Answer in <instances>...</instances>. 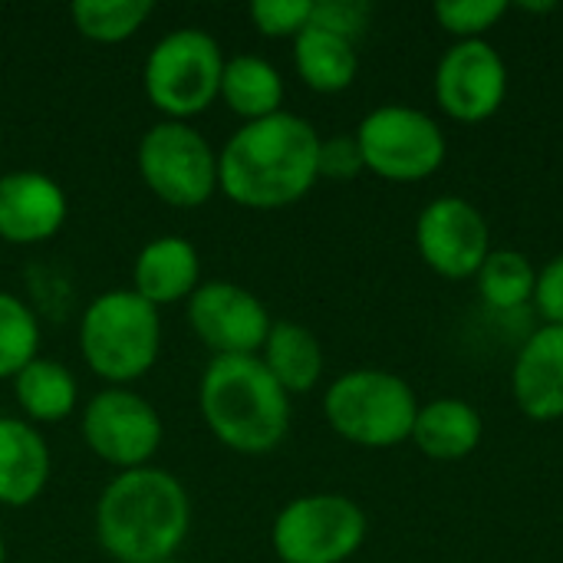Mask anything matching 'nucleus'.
Returning a JSON list of instances; mask_svg holds the SVG:
<instances>
[{
    "mask_svg": "<svg viewBox=\"0 0 563 563\" xmlns=\"http://www.w3.org/2000/svg\"><path fill=\"white\" fill-rule=\"evenodd\" d=\"M320 132L297 112L244 122L218 148V191L251 211L300 201L320 178Z\"/></svg>",
    "mask_w": 563,
    "mask_h": 563,
    "instance_id": "1",
    "label": "nucleus"
},
{
    "mask_svg": "<svg viewBox=\"0 0 563 563\" xmlns=\"http://www.w3.org/2000/svg\"><path fill=\"white\" fill-rule=\"evenodd\" d=\"M92 531L109 561H172L191 531V498L165 468L145 465L119 472L96 498Z\"/></svg>",
    "mask_w": 563,
    "mask_h": 563,
    "instance_id": "2",
    "label": "nucleus"
},
{
    "mask_svg": "<svg viewBox=\"0 0 563 563\" xmlns=\"http://www.w3.org/2000/svg\"><path fill=\"white\" fill-rule=\"evenodd\" d=\"M205 429L238 455H271L290 432V396L261 356H214L198 383Z\"/></svg>",
    "mask_w": 563,
    "mask_h": 563,
    "instance_id": "3",
    "label": "nucleus"
},
{
    "mask_svg": "<svg viewBox=\"0 0 563 563\" xmlns=\"http://www.w3.org/2000/svg\"><path fill=\"white\" fill-rule=\"evenodd\" d=\"M162 353V317L132 287L92 297L79 317V356L106 386H129L152 373Z\"/></svg>",
    "mask_w": 563,
    "mask_h": 563,
    "instance_id": "4",
    "label": "nucleus"
},
{
    "mask_svg": "<svg viewBox=\"0 0 563 563\" xmlns=\"http://www.w3.org/2000/svg\"><path fill=\"white\" fill-rule=\"evenodd\" d=\"M416 389L389 369L363 366L336 376L323 393L327 426L356 449H396L412 439Z\"/></svg>",
    "mask_w": 563,
    "mask_h": 563,
    "instance_id": "5",
    "label": "nucleus"
},
{
    "mask_svg": "<svg viewBox=\"0 0 563 563\" xmlns=\"http://www.w3.org/2000/svg\"><path fill=\"white\" fill-rule=\"evenodd\" d=\"M221 43L198 26L165 33L145 56L142 86L148 102L172 122H191L221 92Z\"/></svg>",
    "mask_w": 563,
    "mask_h": 563,
    "instance_id": "6",
    "label": "nucleus"
},
{
    "mask_svg": "<svg viewBox=\"0 0 563 563\" xmlns=\"http://www.w3.org/2000/svg\"><path fill=\"white\" fill-rule=\"evenodd\" d=\"M366 511L336 492H313L287 501L271 525V548L280 563H346L360 554Z\"/></svg>",
    "mask_w": 563,
    "mask_h": 563,
    "instance_id": "7",
    "label": "nucleus"
},
{
    "mask_svg": "<svg viewBox=\"0 0 563 563\" xmlns=\"http://www.w3.org/2000/svg\"><path fill=\"white\" fill-rule=\"evenodd\" d=\"M353 135L366 172L396 185L426 181L445 165L449 155L445 132L435 115L402 102L376 106L363 115Z\"/></svg>",
    "mask_w": 563,
    "mask_h": 563,
    "instance_id": "8",
    "label": "nucleus"
},
{
    "mask_svg": "<svg viewBox=\"0 0 563 563\" xmlns=\"http://www.w3.org/2000/svg\"><path fill=\"white\" fill-rule=\"evenodd\" d=\"M145 188L172 208H201L218 191V148L191 125L162 119L135 148Z\"/></svg>",
    "mask_w": 563,
    "mask_h": 563,
    "instance_id": "9",
    "label": "nucleus"
},
{
    "mask_svg": "<svg viewBox=\"0 0 563 563\" xmlns=\"http://www.w3.org/2000/svg\"><path fill=\"white\" fill-rule=\"evenodd\" d=\"M79 432L99 462L115 472H132L152 465L165 439V422L145 396L129 386H106L86 399Z\"/></svg>",
    "mask_w": 563,
    "mask_h": 563,
    "instance_id": "10",
    "label": "nucleus"
},
{
    "mask_svg": "<svg viewBox=\"0 0 563 563\" xmlns=\"http://www.w3.org/2000/svg\"><path fill=\"white\" fill-rule=\"evenodd\" d=\"M188 327L214 356H257L274 327L264 300L234 280H205L185 303Z\"/></svg>",
    "mask_w": 563,
    "mask_h": 563,
    "instance_id": "11",
    "label": "nucleus"
},
{
    "mask_svg": "<svg viewBox=\"0 0 563 563\" xmlns=\"http://www.w3.org/2000/svg\"><path fill=\"white\" fill-rule=\"evenodd\" d=\"M416 247L422 264L445 280H468L488 261L492 228L488 218L459 195L432 198L416 221Z\"/></svg>",
    "mask_w": 563,
    "mask_h": 563,
    "instance_id": "12",
    "label": "nucleus"
},
{
    "mask_svg": "<svg viewBox=\"0 0 563 563\" xmlns=\"http://www.w3.org/2000/svg\"><path fill=\"white\" fill-rule=\"evenodd\" d=\"M435 102L439 109L465 125H478L508 99V66L488 40L452 43L435 66Z\"/></svg>",
    "mask_w": 563,
    "mask_h": 563,
    "instance_id": "13",
    "label": "nucleus"
},
{
    "mask_svg": "<svg viewBox=\"0 0 563 563\" xmlns=\"http://www.w3.org/2000/svg\"><path fill=\"white\" fill-rule=\"evenodd\" d=\"M69 214L63 185L33 168L0 175V241L13 247L46 244L59 234Z\"/></svg>",
    "mask_w": 563,
    "mask_h": 563,
    "instance_id": "14",
    "label": "nucleus"
},
{
    "mask_svg": "<svg viewBox=\"0 0 563 563\" xmlns=\"http://www.w3.org/2000/svg\"><path fill=\"white\" fill-rule=\"evenodd\" d=\"M511 396L531 422L563 419V327L541 323L518 350Z\"/></svg>",
    "mask_w": 563,
    "mask_h": 563,
    "instance_id": "15",
    "label": "nucleus"
},
{
    "mask_svg": "<svg viewBox=\"0 0 563 563\" xmlns=\"http://www.w3.org/2000/svg\"><path fill=\"white\" fill-rule=\"evenodd\" d=\"M53 475V452L43 432L23 416H0V505H33Z\"/></svg>",
    "mask_w": 563,
    "mask_h": 563,
    "instance_id": "16",
    "label": "nucleus"
},
{
    "mask_svg": "<svg viewBox=\"0 0 563 563\" xmlns=\"http://www.w3.org/2000/svg\"><path fill=\"white\" fill-rule=\"evenodd\" d=\"M201 284V257L191 241L178 234L152 238L132 264V290L155 310L188 303Z\"/></svg>",
    "mask_w": 563,
    "mask_h": 563,
    "instance_id": "17",
    "label": "nucleus"
},
{
    "mask_svg": "<svg viewBox=\"0 0 563 563\" xmlns=\"http://www.w3.org/2000/svg\"><path fill=\"white\" fill-rule=\"evenodd\" d=\"M482 412L459 396H442L432 402H419L409 442L432 462H462L482 445Z\"/></svg>",
    "mask_w": 563,
    "mask_h": 563,
    "instance_id": "18",
    "label": "nucleus"
},
{
    "mask_svg": "<svg viewBox=\"0 0 563 563\" xmlns=\"http://www.w3.org/2000/svg\"><path fill=\"white\" fill-rule=\"evenodd\" d=\"M257 356L287 396H303L317 389L327 366L317 333L294 320H274Z\"/></svg>",
    "mask_w": 563,
    "mask_h": 563,
    "instance_id": "19",
    "label": "nucleus"
},
{
    "mask_svg": "<svg viewBox=\"0 0 563 563\" xmlns=\"http://www.w3.org/2000/svg\"><path fill=\"white\" fill-rule=\"evenodd\" d=\"M218 99L244 122L277 115L284 112V76L271 59L257 53L228 56Z\"/></svg>",
    "mask_w": 563,
    "mask_h": 563,
    "instance_id": "20",
    "label": "nucleus"
},
{
    "mask_svg": "<svg viewBox=\"0 0 563 563\" xmlns=\"http://www.w3.org/2000/svg\"><path fill=\"white\" fill-rule=\"evenodd\" d=\"M10 383L23 419L33 426H56L69 419L79 406V383L73 369L59 360L36 356Z\"/></svg>",
    "mask_w": 563,
    "mask_h": 563,
    "instance_id": "21",
    "label": "nucleus"
},
{
    "mask_svg": "<svg viewBox=\"0 0 563 563\" xmlns=\"http://www.w3.org/2000/svg\"><path fill=\"white\" fill-rule=\"evenodd\" d=\"M294 69L307 89L333 96L356 82L360 53H356V43L310 23L294 40Z\"/></svg>",
    "mask_w": 563,
    "mask_h": 563,
    "instance_id": "22",
    "label": "nucleus"
},
{
    "mask_svg": "<svg viewBox=\"0 0 563 563\" xmlns=\"http://www.w3.org/2000/svg\"><path fill=\"white\" fill-rule=\"evenodd\" d=\"M478 297L488 310L495 313H515L531 307L534 287H538V267L528 254L521 251H492L488 261L475 274Z\"/></svg>",
    "mask_w": 563,
    "mask_h": 563,
    "instance_id": "23",
    "label": "nucleus"
},
{
    "mask_svg": "<svg viewBox=\"0 0 563 563\" xmlns=\"http://www.w3.org/2000/svg\"><path fill=\"white\" fill-rule=\"evenodd\" d=\"M152 10L148 0H76L69 20L76 33L92 43H122L145 26Z\"/></svg>",
    "mask_w": 563,
    "mask_h": 563,
    "instance_id": "24",
    "label": "nucleus"
},
{
    "mask_svg": "<svg viewBox=\"0 0 563 563\" xmlns=\"http://www.w3.org/2000/svg\"><path fill=\"white\" fill-rule=\"evenodd\" d=\"M40 340L43 333L33 307L16 294L0 290V383L13 379L40 356Z\"/></svg>",
    "mask_w": 563,
    "mask_h": 563,
    "instance_id": "25",
    "label": "nucleus"
},
{
    "mask_svg": "<svg viewBox=\"0 0 563 563\" xmlns=\"http://www.w3.org/2000/svg\"><path fill=\"white\" fill-rule=\"evenodd\" d=\"M508 10L511 7L505 0H439L432 7L439 26L455 36V43L485 40V33H492Z\"/></svg>",
    "mask_w": 563,
    "mask_h": 563,
    "instance_id": "26",
    "label": "nucleus"
},
{
    "mask_svg": "<svg viewBox=\"0 0 563 563\" xmlns=\"http://www.w3.org/2000/svg\"><path fill=\"white\" fill-rule=\"evenodd\" d=\"M313 20V0H254L251 23L261 36L297 40Z\"/></svg>",
    "mask_w": 563,
    "mask_h": 563,
    "instance_id": "27",
    "label": "nucleus"
},
{
    "mask_svg": "<svg viewBox=\"0 0 563 563\" xmlns=\"http://www.w3.org/2000/svg\"><path fill=\"white\" fill-rule=\"evenodd\" d=\"M373 20V7L366 0H313V26L336 33L350 43H356Z\"/></svg>",
    "mask_w": 563,
    "mask_h": 563,
    "instance_id": "28",
    "label": "nucleus"
},
{
    "mask_svg": "<svg viewBox=\"0 0 563 563\" xmlns=\"http://www.w3.org/2000/svg\"><path fill=\"white\" fill-rule=\"evenodd\" d=\"M317 168H320V178H333V181H350L360 172H366L363 152L356 145V135H330V139H320Z\"/></svg>",
    "mask_w": 563,
    "mask_h": 563,
    "instance_id": "29",
    "label": "nucleus"
},
{
    "mask_svg": "<svg viewBox=\"0 0 563 563\" xmlns=\"http://www.w3.org/2000/svg\"><path fill=\"white\" fill-rule=\"evenodd\" d=\"M531 307L544 317V323L563 327V251L538 271V287H534Z\"/></svg>",
    "mask_w": 563,
    "mask_h": 563,
    "instance_id": "30",
    "label": "nucleus"
},
{
    "mask_svg": "<svg viewBox=\"0 0 563 563\" xmlns=\"http://www.w3.org/2000/svg\"><path fill=\"white\" fill-rule=\"evenodd\" d=\"M0 563H7V541H3V534H0Z\"/></svg>",
    "mask_w": 563,
    "mask_h": 563,
    "instance_id": "31",
    "label": "nucleus"
},
{
    "mask_svg": "<svg viewBox=\"0 0 563 563\" xmlns=\"http://www.w3.org/2000/svg\"><path fill=\"white\" fill-rule=\"evenodd\" d=\"M0 145H3V125H0Z\"/></svg>",
    "mask_w": 563,
    "mask_h": 563,
    "instance_id": "32",
    "label": "nucleus"
},
{
    "mask_svg": "<svg viewBox=\"0 0 563 563\" xmlns=\"http://www.w3.org/2000/svg\"><path fill=\"white\" fill-rule=\"evenodd\" d=\"M162 563H181V561H178V558H172V561H162Z\"/></svg>",
    "mask_w": 563,
    "mask_h": 563,
    "instance_id": "33",
    "label": "nucleus"
}]
</instances>
